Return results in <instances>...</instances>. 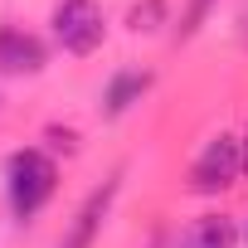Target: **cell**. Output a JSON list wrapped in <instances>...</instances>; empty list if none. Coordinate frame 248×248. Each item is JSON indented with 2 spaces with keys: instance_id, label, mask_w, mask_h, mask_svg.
<instances>
[{
  "instance_id": "obj_3",
  "label": "cell",
  "mask_w": 248,
  "mask_h": 248,
  "mask_svg": "<svg viewBox=\"0 0 248 248\" xmlns=\"http://www.w3.org/2000/svg\"><path fill=\"white\" fill-rule=\"evenodd\" d=\"M238 170H243V141H233V137H214V141L200 151L195 170H190V190H200V195L229 190V185L238 180Z\"/></svg>"
},
{
  "instance_id": "obj_10",
  "label": "cell",
  "mask_w": 248,
  "mask_h": 248,
  "mask_svg": "<svg viewBox=\"0 0 248 248\" xmlns=\"http://www.w3.org/2000/svg\"><path fill=\"white\" fill-rule=\"evenodd\" d=\"M49 146L73 156V151H78V132H68V127H49Z\"/></svg>"
},
{
  "instance_id": "obj_6",
  "label": "cell",
  "mask_w": 248,
  "mask_h": 248,
  "mask_svg": "<svg viewBox=\"0 0 248 248\" xmlns=\"http://www.w3.org/2000/svg\"><path fill=\"white\" fill-rule=\"evenodd\" d=\"M146 88H151V73H141V68H122V73L107 83V93H102V112H107V117H122L132 102H141Z\"/></svg>"
},
{
  "instance_id": "obj_2",
  "label": "cell",
  "mask_w": 248,
  "mask_h": 248,
  "mask_svg": "<svg viewBox=\"0 0 248 248\" xmlns=\"http://www.w3.org/2000/svg\"><path fill=\"white\" fill-rule=\"evenodd\" d=\"M54 34L68 54H93L102 44V10L97 0H59L54 5Z\"/></svg>"
},
{
  "instance_id": "obj_8",
  "label": "cell",
  "mask_w": 248,
  "mask_h": 248,
  "mask_svg": "<svg viewBox=\"0 0 248 248\" xmlns=\"http://www.w3.org/2000/svg\"><path fill=\"white\" fill-rule=\"evenodd\" d=\"M161 10H166L161 0H146V5H137V10H132V20H127V25H132L137 34H151V30L161 25Z\"/></svg>"
},
{
  "instance_id": "obj_5",
  "label": "cell",
  "mask_w": 248,
  "mask_h": 248,
  "mask_svg": "<svg viewBox=\"0 0 248 248\" xmlns=\"http://www.w3.org/2000/svg\"><path fill=\"white\" fill-rule=\"evenodd\" d=\"M0 68L5 73H39L44 68V44L25 30H0Z\"/></svg>"
},
{
  "instance_id": "obj_11",
  "label": "cell",
  "mask_w": 248,
  "mask_h": 248,
  "mask_svg": "<svg viewBox=\"0 0 248 248\" xmlns=\"http://www.w3.org/2000/svg\"><path fill=\"white\" fill-rule=\"evenodd\" d=\"M243 175H248V137H243Z\"/></svg>"
},
{
  "instance_id": "obj_1",
  "label": "cell",
  "mask_w": 248,
  "mask_h": 248,
  "mask_svg": "<svg viewBox=\"0 0 248 248\" xmlns=\"http://www.w3.org/2000/svg\"><path fill=\"white\" fill-rule=\"evenodd\" d=\"M54 180H59V170H54V161H49L44 151H34V146L15 151V156L5 161V190H10V209H15L20 219L39 214V209H44V200L54 195Z\"/></svg>"
},
{
  "instance_id": "obj_4",
  "label": "cell",
  "mask_w": 248,
  "mask_h": 248,
  "mask_svg": "<svg viewBox=\"0 0 248 248\" xmlns=\"http://www.w3.org/2000/svg\"><path fill=\"white\" fill-rule=\"evenodd\" d=\"M112 195H117V180H107L102 190H93V195H88V204L73 214L68 233L59 238V248H93V238H97V229H102V219H107V204H112Z\"/></svg>"
},
{
  "instance_id": "obj_9",
  "label": "cell",
  "mask_w": 248,
  "mask_h": 248,
  "mask_svg": "<svg viewBox=\"0 0 248 248\" xmlns=\"http://www.w3.org/2000/svg\"><path fill=\"white\" fill-rule=\"evenodd\" d=\"M209 5H214V0H190V10H185V20H180V39H190V34H195V30L204 25Z\"/></svg>"
},
{
  "instance_id": "obj_7",
  "label": "cell",
  "mask_w": 248,
  "mask_h": 248,
  "mask_svg": "<svg viewBox=\"0 0 248 248\" xmlns=\"http://www.w3.org/2000/svg\"><path fill=\"white\" fill-rule=\"evenodd\" d=\"M233 243H238V229L224 214H204L190 229V238H185V248H233Z\"/></svg>"
}]
</instances>
